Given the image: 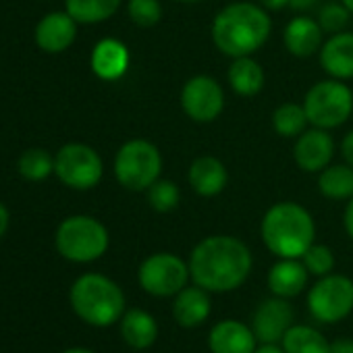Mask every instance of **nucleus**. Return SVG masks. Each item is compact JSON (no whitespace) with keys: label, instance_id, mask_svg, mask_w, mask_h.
<instances>
[{"label":"nucleus","instance_id":"nucleus-24","mask_svg":"<svg viewBox=\"0 0 353 353\" xmlns=\"http://www.w3.org/2000/svg\"><path fill=\"white\" fill-rule=\"evenodd\" d=\"M318 190L328 200H351L353 198V166L328 164L320 170Z\"/></svg>","mask_w":353,"mask_h":353},{"label":"nucleus","instance_id":"nucleus-26","mask_svg":"<svg viewBox=\"0 0 353 353\" xmlns=\"http://www.w3.org/2000/svg\"><path fill=\"white\" fill-rule=\"evenodd\" d=\"M121 7V0H67V13L77 23H102Z\"/></svg>","mask_w":353,"mask_h":353},{"label":"nucleus","instance_id":"nucleus-37","mask_svg":"<svg viewBox=\"0 0 353 353\" xmlns=\"http://www.w3.org/2000/svg\"><path fill=\"white\" fill-rule=\"evenodd\" d=\"M260 5L268 11H281L289 7V0H260Z\"/></svg>","mask_w":353,"mask_h":353},{"label":"nucleus","instance_id":"nucleus-1","mask_svg":"<svg viewBox=\"0 0 353 353\" xmlns=\"http://www.w3.org/2000/svg\"><path fill=\"white\" fill-rule=\"evenodd\" d=\"M250 248L231 235L202 239L190 256L192 281L210 293H227L241 287L252 272Z\"/></svg>","mask_w":353,"mask_h":353},{"label":"nucleus","instance_id":"nucleus-34","mask_svg":"<svg viewBox=\"0 0 353 353\" xmlns=\"http://www.w3.org/2000/svg\"><path fill=\"white\" fill-rule=\"evenodd\" d=\"M330 353H353V339H336L330 343Z\"/></svg>","mask_w":353,"mask_h":353},{"label":"nucleus","instance_id":"nucleus-22","mask_svg":"<svg viewBox=\"0 0 353 353\" xmlns=\"http://www.w3.org/2000/svg\"><path fill=\"white\" fill-rule=\"evenodd\" d=\"M121 336L133 349L152 347L156 336H158L156 318L152 314H148L145 310H139V307L125 310V314L121 318Z\"/></svg>","mask_w":353,"mask_h":353},{"label":"nucleus","instance_id":"nucleus-16","mask_svg":"<svg viewBox=\"0 0 353 353\" xmlns=\"http://www.w3.org/2000/svg\"><path fill=\"white\" fill-rule=\"evenodd\" d=\"M210 291L202 289L200 285L196 287H185L174 295L172 301V316L176 324L183 328H196L204 324L210 316L212 301H210Z\"/></svg>","mask_w":353,"mask_h":353},{"label":"nucleus","instance_id":"nucleus-17","mask_svg":"<svg viewBox=\"0 0 353 353\" xmlns=\"http://www.w3.org/2000/svg\"><path fill=\"white\" fill-rule=\"evenodd\" d=\"M320 65L332 79L353 77V34L341 32L330 36L320 48Z\"/></svg>","mask_w":353,"mask_h":353},{"label":"nucleus","instance_id":"nucleus-29","mask_svg":"<svg viewBox=\"0 0 353 353\" xmlns=\"http://www.w3.org/2000/svg\"><path fill=\"white\" fill-rule=\"evenodd\" d=\"M179 200H181V192L172 181L158 179L148 188V204L156 212H172L179 206Z\"/></svg>","mask_w":353,"mask_h":353},{"label":"nucleus","instance_id":"nucleus-2","mask_svg":"<svg viewBox=\"0 0 353 353\" xmlns=\"http://www.w3.org/2000/svg\"><path fill=\"white\" fill-rule=\"evenodd\" d=\"M272 23L264 7L254 3H233L225 7L212 21V42L214 46L231 57H252V52L260 50L268 36Z\"/></svg>","mask_w":353,"mask_h":353},{"label":"nucleus","instance_id":"nucleus-14","mask_svg":"<svg viewBox=\"0 0 353 353\" xmlns=\"http://www.w3.org/2000/svg\"><path fill=\"white\" fill-rule=\"evenodd\" d=\"M208 347L212 353H254L258 339L252 326L239 320H223L212 326L208 334Z\"/></svg>","mask_w":353,"mask_h":353},{"label":"nucleus","instance_id":"nucleus-6","mask_svg":"<svg viewBox=\"0 0 353 353\" xmlns=\"http://www.w3.org/2000/svg\"><path fill=\"white\" fill-rule=\"evenodd\" d=\"M160 170L162 156L158 148L145 139H131L117 152L114 176L129 192H148V188L158 181Z\"/></svg>","mask_w":353,"mask_h":353},{"label":"nucleus","instance_id":"nucleus-12","mask_svg":"<svg viewBox=\"0 0 353 353\" xmlns=\"http://www.w3.org/2000/svg\"><path fill=\"white\" fill-rule=\"evenodd\" d=\"M293 307L285 297L264 299L252 318V330L258 343H281L287 330L293 326Z\"/></svg>","mask_w":353,"mask_h":353},{"label":"nucleus","instance_id":"nucleus-9","mask_svg":"<svg viewBox=\"0 0 353 353\" xmlns=\"http://www.w3.org/2000/svg\"><path fill=\"white\" fill-rule=\"evenodd\" d=\"M104 164L100 154L85 143H67L54 156V174L71 190H92L100 183Z\"/></svg>","mask_w":353,"mask_h":353},{"label":"nucleus","instance_id":"nucleus-28","mask_svg":"<svg viewBox=\"0 0 353 353\" xmlns=\"http://www.w3.org/2000/svg\"><path fill=\"white\" fill-rule=\"evenodd\" d=\"M19 172L28 181H44L54 172V158L42 148H30L19 158Z\"/></svg>","mask_w":353,"mask_h":353},{"label":"nucleus","instance_id":"nucleus-7","mask_svg":"<svg viewBox=\"0 0 353 353\" xmlns=\"http://www.w3.org/2000/svg\"><path fill=\"white\" fill-rule=\"evenodd\" d=\"M303 110L307 123L320 129L341 127L353 112V94L341 79H326L312 85L305 94Z\"/></svg>","mask_w":353,"mask_h":353},{"label":"nucleus","instance_id":"nucleus-11","mask_svg":"<svg viewBox=\"0 0 353 353\" xmlns=\"http://www.w3.org/2000/svg\"><path fill=\"white\" fill-rule=\"evenodd\" d=\"M181 106L192 121L212 123L225 108L223 88L208 75H196L181 90Z\"/></svg>","mask_w":353,"mask_h":353},{"label":"nucleus","instance_id":"nucleus-5","mask_svg":"<svg viewBox=\"0 0 353 353\" xmlns=\"http://www.w3.org/2000/svg\"><path fill=\"white\" fill-rule=\"evenodd\" d=\"M57 250L63 258L77 264H88L102 258L108 250L110 237L106 227L94 216H69L65 219L54 237Z\"/></svg>","mask_w":353,"mask_h":353},{"label":"nucleus","instance_id":"nucleus-35","mask_svg":"<svg viewBox=\"0 0 353 353\" xmlns=\"http://www.w3.org/2000/svg\"><path fill=\"white\" fill-rule=\"evenodd\" d=\"M9 223H11V214H9L7 206L0 202V239H3L5 233L9 231Z\"/></svg>","mask_w":353,"mask_h":353},{"label":"nucleus","instance_id":"nucleus-25","mask_svg":"<svg viewBox=\"0 0 353 353\" xmlns=\"http://www.w3.org/2000/svg\"><path fill=\"white\" fill-rule=\"evenodd\" d=\"M285 353H330V343L312 326H291L283 336Z\"/></svg>","mask_w":353,"mask_h":353},{"label":"nucleus","instance_id":"nucleus-39","mask_svg":"<svg viewBox=\"0 0 353 353\" xmlns=\"http://www.w3.org/2000/svg\"><path fill=\"white\" fill-rule=\"evenodd\" d=\"M254 353H285V349L279 347L276 343H262L260 347H256Z\"/></svg>","mask_w":353,"mask_h":353},{"label":"nucleus","instance_id":"nucleus-36","mask_svg":"<svg viewBox=\"0 0 353 353\" xmlns=\"http://www.w3.org/2000/svg\"><path fill=\"white\" fill-rule=\"evenodd\" d=\"M343 223H345V231H347V235L353 239V198L349 200V204H347V208H345Z\"/></svg>","mask_w":353,"mask_h":353},{"label":"nucleus","instance_id":"nucleus-10","mask_svg":"<svg viewBox=\"0 0 353 353\" xmlns=\"http://www.w3.org/2000/svg\"><path fill=\"white\" fill-rule=\"evenodd\" d=\"M310 314L324 324L339 322L353 312V281L345 274H326L307 293Z\"/></svg>","mask_w":353,"mask_h":353},{"label":"nucleus","instance_id":"nucleus-21","mask_svg":"<svg viewBox=\"0 0 353 353\" xmlns=\"http://www.w3.org/2000/svg\"><path fill=\"white\" fill-rule=\"evenodd\" d=\"M92 69L100 79L114 81L129 69V50L119 40H102L92 52Z\"/></svg>","mask_w":353,"mask_h":353},{"label":"nucleus","instance_id":"nucleus-13","mask_svg":"<svg viewBox=\"0 0 353 353\" xmlns=\"http://www.w3.org/2000/svg\"><path fill=\"white\" fill-rule=\"evenodd\" d=\"M334 156V141L326 129L314 127L303 131L293 148V158L297 166L305 172L324 170Z\"/></svg>","mask_w":353,"mask_h":353},{"label":"nucleus","instance_id":"nucleus-8","mask_svg":"<svg viewBox=\"0 0 353 353\" xmlns=\"http://www.w3.org/2000/svg\"><path fill=\"white\" fill-rule=\"evenodd\" d=\"M137 279L145 293L154 297H174L188 287L192 272H190V264H185L183 258L168 252H160L148 256L141 262L137 270Z\"/></svg>","mask_w":353,"mask_h":353},{"label":"nucleus","instance_id":"nucleus-20","mask_svg":"<svg viewBox=\"0 0 353 353\" xmlns=\"http://www.w3.org/2000/svg\"><path fill=\"white\" fill-rule=\"evenodd\" d=\"M285 46L297 59H307L322 48V28L310 17H295L285 28Z\"/></svg>","mask_w":353,"mask_h":353},{"label":"nucleus","instance_id":"nucleus-19","mask_svg":"<svg viewBox=\"0 0 353 353\" xmlns=\"http://www.w3.org/2000/svg\"><path fill=\"white\" fill-rule=\"evenodd\" d=\"M310 272L305 270L303 262L295 258H281L268 272V289L276 297H297L307 285Z\"/></svg>","mask_w":353,"mask_h":353},{"label":"nucleus","instance_id":"nucleus-42","mask_svg":"<svg viewBox=\"0 0 353 353\" xmlns=\"http://www.w3.org/2000/svg\"><path fill=\"white\" fill-rule=\"evenodd\" d=\"M179 3H198V0H179Z\"/></svg>","mask_w":353,"mask_h":353},{"label":"nucleus","instance_id":"nucleus-4","mask_svg":"<svg viewBox=\"0 0 353 353\" xmlns=\"http://www.w3.org/2000/svg\"><path fill=\"white\" fill-rule=\"evenodd\" d=\"M73 312L90 326H110L125 314V295L121 287L98 272L79 276L69 293Z\"/></svg>","mask_w":353,"mask_h":353},{"label":"nucleus","instance_id":"nucleus-3","mask_svg":"<svg viewBox=\"0 0 353 353\" xmlns=\"http://www.w3.org/2000/svg\"><path fill=\"white\" fill-rule=\"evenodd\" d=\"M262 241L279 258L299 260L314 243L316 225L312 214L295 202H279L262 219Z\"/></svg>","mask_w":353,"mask_h":353},{"label":"nucleus","instance_id":"nucleus-32","mask_svg":"<svg viewBox=\"0 0 353 353\" xmlns=\"http://www.w3.org/2000/svg\"><path fill=\"white\" fill-rule=\"evenodd\" d=\"M351 11L343 3H326L318 13V26L326 34H341L349 23Z\"/></svg>","mask_w":353,"mask_h":353},{"label":"nucleus","instance_id":"nucleus-33","mask_svg":"<svg viewBox=\"0 0 353 353\" xmlns=\"http://www.w3.org/2000/svg\"><path fill=\"white\" fill-rule=\"evenodd\" d=\"M341 152H343V158L347 160L349 166H353V131H349L341 143Z\"/></svg>","mask_w":353,"mask_h":353},{"label":"nucleus","instance_id":"nucleus-30","mask_svg":"<svg viewBox=\"0 0 353 353\" xmlns=\"http://www.w3.org/2000/svg\"><path fill=\"white\" fill-rule=\"evenodd\" d=\"M299 260L303 262L305 270L314 276H326L334 268V254L324 243H312Z\"/></svg>","mask_w":353,"mask_h":353},{"label":"nucleus","instance_id":"nucleus-40","mask_svg":"<svg viewBox=\"0 0 353 353\" xmlns=\"http://www.w3.org/2000/svg\"><path fill=\"white\" fill-rule=\"evenodd\" d=\"M63 353H94V351L83 349V347H73V349H67V351H63Z\"/></svg>","mask_w":353,"mask_h":353},{"label":"nucleus","instance_id":"nucleus-15","mask_svg":"<svg viewBox=\"0 0 353 353\" xmlns=\"http://www.w3.org/2000/svg\"><path fill=\"white\" fill-rule=\"evenodd\" d=\"M77 36V21L69 13H50L36 28V44L50 54L65 52Z\"/></svg>","mask_w":353,"mask_h":353},{"label":"nucleus","instance_id":"nucleus-23","mask_svg":"<svg viewBox=\"0 0 353 353\" xmlns=\"http://www.w3.org/2000/svg\"><path fill=\"white\" fill-rule=\"evenodd\" d=\"M264 69L252 57H239L229 67V85L239 96H256L264 88Z\"/></svg>","mask_w":353,"mask_h":353},{"label":"nucleus","instance_id":"nucleus-41","mask_svg":"<svg viewBox=\"0 0 353 353\" xmlns=\"http://www.w3.org/2000/svg\"><path fill=\"white\" fill-rule=\"evenodd\" d=\"M341 3H343V5H345V7H347L351 13H353V0H341Z\"/></svg>","mask_w":353,"mask_h":353},{"label":"nucleus","instance_id":"nucleus-31","mask_svg":"<svg viewBox=\"0 0 353 353\" xmlns=\"http://www.w3.org/2000/svg\"><path fill=\"white\" fill-rule=\"evenodd\" d=\"M129 19L139 28H152L162 19V5L158 0H129Z\"/></svg>","mask_w":353,"mask_h":353},{"label":"nucleus","instance_id":"nucleus-18","mask_svg":"<svg viewBox=\"0 0 353 353\" xmlns=\"http://www.w3.org/2000/svg\"><path fill=\"white\" fill-rule=\"evenodd\" d=\"M190 185L192 190L202 198H214L219 196L229 181V172L225 164L214 156H200L190 166Z\"/></svg>","mask_w":353,"mask_h":353},{"label":"nucleus","instance_id":"nucleus-27","mask_svg":"<svg viewBox=\"0 0 353 353\" xmlns=\"http://www.w3.org/2000/svg\"><path fill=\"white\" fill-rule=\"evenodd\" d=\"M305 125H307V114H305L303 106H299L295 102L281 104L272 112V127L283 137H299L303 133Z\"/></svg>","mask_w":353,"mask_h":353},{"label":"nucleus","instance_id":"nucleus-38","mask_svg":"<svg viewBox=\"0 0 353 353\" xmlns=\"http://www.w3.org/2000/svg\"><path fill=\"white\" fill-rule=\"evenodd\" d=\"M316 3H318V0H289V7H291L293 11H307V9H312Z\"/></svg>","mask_w":353,"mask_h":353}]
</instances>
